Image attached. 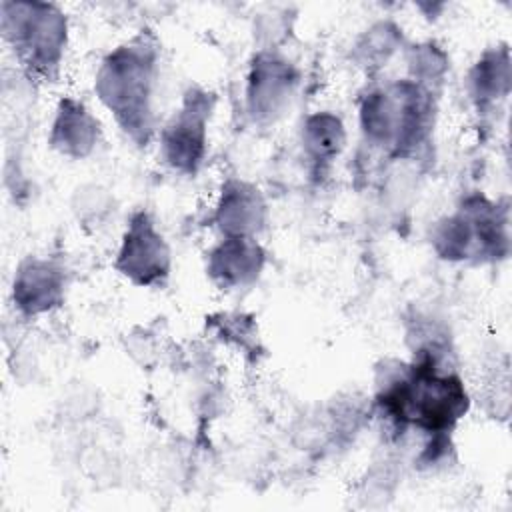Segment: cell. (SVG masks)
Returning <instances> with one entry per match:
<instances>
[{"label": "cell", "mask_w": 512, "mask_h": 512, "mask_svg": "<svg viewBox=\"0 0 512 512\" xmlns=\"http://www.w3.org/2000/svg\"><path fill=\"white\" fill-rule=\"evenodd\" d=\"M300 144L306 160L316 172H324L346 146V126L330 110H318L302 120Z\"/></svg>", "instance_id": "5bb4252c"}, {"label": "cell", "mask_w": 512, "mask_h": 512, "mask_svg": "<svg viewBox=\"0 0 512 512\" xmlns=\"http://www.w3.org/2000/svg\"><path fill=\"white\" fill-rule=\"evenodd\" d=\"M116 272L138 288L162 286L172 272V250L146 210L130 214L114 258Z\"/></svg>", "instance_id": "ba28073f"}, {"label": "cell", "mask_w": 512, "mask_h": 512, "mask_svg": "<svg viewBox=\"0 0 512 512\" xmlns=\"http://www.w3.org/2000/svg\"><path fill=\"white\" fill-rule=\"evenodd\" d=\"M374 408L396 434H404L408 428L426 436L452 434L470 410V394L450 358L412 352L410 362L384 368Z\"/></svg>", "instance_id": "6da1fadb"}, {"label": "cell", "mask_w": 512, "mask_h": 512, "mask_svg": "<svg viewBox=\"0 0 512 512\" xmlns=\"http://www.w3.org/2000/svg\"><path fill=\"white\" fill-rule=\"evenodd\" d=\"M406 68L408 80L438 94L450 70V58L440 44H436L434 40H424L408 46Z\"/></svg>", "instance_id": "2e32d148"}, {"label": "cell", "mask_w": 512, "mask_h": 512, "mask_svg": "<svg viewBox=\"0 0 512 512\" xmlns=\"http://www.w3.org/2000/svg\"><path fill=\"white\" fill-rule=\"evenodd\" d=\"M216 96L202 86H188L178 108L158 132L160 156L178 174L194 176L208 154V126Z\"/></svg>", "instance_id": "8992f818"}, {"label": "cell", "mask_w": 512, "mask_h": 512, "mask_svg": "<svg viewBox=\"0 0 512 512\" xmlns=\"http://www.w3.org/2000/svg\"><path fill=\"white\" fill-rule=\"evenodd\" d=\"M300 84L298 66L278 48H260L246 74V112L254 124H276L292 106Z\"/></svg>", "instance_id": "52a82bcc"}, {"label": "cell", "mask_w": 512, "mask_h": 512, "mask_svg": "<svg viewBox=\"0 0 512 512\" xmlns=\"http://www.w3.org/2000/svg\"><path fill=\"white\" fill-rule=\"evenodd\" d=\"M0 30L30 80L54 82L68 46V16L58 4L4 0Z\"/></svg>", "instance_id": "5b68a950"}, {"label": "cell", "mask_w": 512, "mask_h": 512, "mask_svg": "<svg viewBox=\"0 0 512 512\" xmlns=\"http://www.w3.org/2000/svg\"><path fill=\"white\" fill-rule=\"evenodd\" d=\"M66 288L68 272L60 260L26 256L14 272L12 304L26 318L50 314L64 304Z\"/></svg>", "instance_id": "9c48e42d"}, {"label": "cell", "mask_w": 512, "mask_h": 512, "mask_svg": "<svg viewBox=\"0 0 512 512\" xmlns=\"http://www.w3.org/2000/svg\"><path fill=\"white\" fill-rule=\"evenodd\" d=\"M102 128L94 112L74 96H62L56 104L48 144L54 152L70 160H84L100 144Z\"/></svg>", "instance_id": "7c38bea8"}, {"label": "cell", "mask_w": 512, "mask_h": 512, "mask_svg": "<svg viewBox=\"0 0 512 512\" xmlns=\"http://www.w3.org/2000/svg\"><path fill=\"white\" fill-rule=\"evenodd\" d=\"M158 76L160 46L150 30H140L112 48L94 76L96 98L136 146H146L156 134Z\"/></svg>", "instance_id": "7a4b0ae2"}, {"label": "cell", "mask_w": 512, "mask_h": 512, "mask_svg": "<svg viewBox=\"0 0 512 512\" xmlns=\"http://www.w3.org/2000/svg\"><path fill=\"white\" fill-rule=\"evenodd\" d=\"M512 88V56L508 44L486 48L466 74V92L480 116L500 108Z\"/></svg>", "instance_id": "4fadbf2b"}, {"label": "cell", "mask_w": 512, "mask_h": 512, "mask_svg": "<svg viewBox=\"0 0 512 512\" xmlns=\"http://www.w3.org/2000/svg\"><path fill=\"white\" fill-rule=\"evenodd\" d=\"M402 42V28L394 20H378L356 38L350 58L360 70L374 74L390 62Z\"/></svg>", "instance_id": "9a60e30c"}, {"label": "cell", "mask_w": 512, "mask_h": 512, "mask_svg": "<svg viewBox=\"0 0 512 512\" xmlns=\"http://www.w3.org/2000/svg\"><path fill=\"white\" fill-rule=\"evenodd\" d=\"M266 266V250L254 236H222L206 252V274L222 290L254 284Z\"/></svg>", "instance_id": "8fae6325"}, {"label": "cell", "mask_w": 512, "mask_h": 512, "mask_svg": "<svg viewBox=\"0 0 512 512\" xmlns=\"http://www.w3.org/2000/svg\"><path fill=\"white\" fill-rule=\"evenodd\" d=\"M436 100L438 94L408 78L372 86L358 108L364 140L390 158H414L432 140Z\"/></svg>", "instance_id": "3957f363"}, {"label": "cell", "mask_w": 512, "mask_h": 512, "mask_svg": "<svg viewBox=\"0 0 512 512\" xmlns=\"http://www.w3.org/2000/svg\"><path fill=\"white\" fill-rule=\"evenodd\" d=\"M268 222V204L262 190L244 178H226L220 186L212 224L222 236H258Z\"/></svg>", "instance_id": "30bf717a"}, {"label": "cell", "mask_w": 512, "mask_h": 512, "mask_svg": "<svg viewBox=\"0 0 512 512\" xmlns=\"http://www.w3.org/2000/svg\"><path fill=\"white\" fill-rule=\"evenodd\" d=\"M430 246L446 262H500L510 254L508 204L470 192L452 214L432 224Z\"/></svg>", "instance_id": "277c9868"}]
</instances>
